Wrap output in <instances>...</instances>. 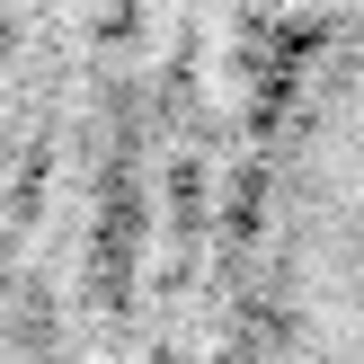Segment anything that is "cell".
Instances as JSON below:
<instances>
[{
  "mask_svg": "<svg viewBox=\"0 0 364 364\" xmlns=\"http://www.w3.org/2000/svg\"><path fill=\"white\" fill-rule=\"evenodd\" d=\"M267 364H364V0L320 45L267 196Z\"/></svg>",
  "mask_w": 364,
  "mask_h": 364,
  "instance_id": "cell-1",
  "label": "cell"
}]
</instances>
